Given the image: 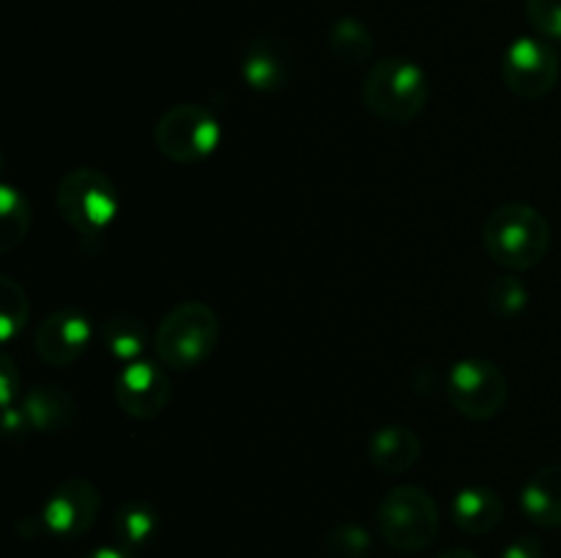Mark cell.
Listing matches in <instances>:
<instances>
[{
  "label": "cell",
  "mask_w": 561,
  "mask_h": 558,
  "mask_svg": "<svg viewBox=\"0 0 561 558\" xmlns=\"http://www.w3.org/2000/svg\"><path fill=\"white\" fill-rule=\"evenodd\" d=\"M482 244L488 257L504 271H531L551 249V224L529 202H504L488 213Z\"/></svg>",
  "instance_id": "1"
},
{
  "label": "cell",
  "mask_w": 561,
  "mask_h": 558,
  "mask_svg": "<svg viewBox=\"0 0 561 558\" xmlns=\"http://www.w3.org/2000/svg\"><path fill=\"white\" fill-rule=\"evenodd\" d=\"M431 102V80L420 63L400 55L376 60L362 82V104L389 126L420 118Z\"/></svg>",
  "instance_id": "2"
},
{
  "label": "cell",
  "mask_w": 561,
  "mask_h": 558,
  "mask_svg": "<svg viewBox=\"0 0 561 558\" xmlns=\"http://www.w3.org/2000/svg\"><path fill=\"white\" fill-rule=\"evenodd\" d=\"M219 342V317L206 301L175 304L153 332V353L164 367L186 372L201 367Z\"/></svg>",
  "instance_id": "3"
},
{
  "label": "cell",
  "mask_w": 561,
  "mask_h": 558,
  "mask_svg": "<svg viewBox=\"0 0 561 558\" xmlns=\"http://www.w3.org/2000/svg\"><path fill=\"white\" fill-rule=\"evenodd\" d=\"M381 539L398 553H422L436 542L442 518L438 503L425 487L398 485L381 498L376 509Z\"/></svg>",
  "instance_id": "4"
},
{
  "label": "cell",
  "mask_w": 561,
  "mask_h": 558,
  "mask_svg": "<svg viewBox=\"0 0 561 558\" xmlns=\"http://www.w3.org/2000/svg\"><path fill=\"white\" fill-rule=\"evenodd\" d=\"M118 189L96 167H75L58 181L55 208L80 239H99L118 217Z\"/></svg>",
  "instance_id": "5"
},
{
  "label": "cell",
  "mask_w": 561,
  "mask_h": 558,
  "mask_svg": "<svg viewBox=\"0 0 561 558\" xmlns=\"http://www.w3.org/2000/svg\"><path fill=\"white\" fill-rule=\"evenodd\" d=\"M449 405L463 419L488 421L496 419L510 397V383L502 367L482 356L455 361L447 375Z\"/></svg>",
  "instance_id": "6"
},
{
  "label": "cell",
  "mask_w": 561,
  "mask_h": 558,
  "mask_svg": "<svg viewBox=\"0 0 561 558\" xmlns=\"http://www.w3.org/2000/svg\"><path fill=\"white\" fill-rule=\"evenodd\" d=\"M222 140V126L201 104H175L153 126V142L175 164H197L211 156Z\"/></svg>",
  "instance_id": "7"
},
{
  "label": "cell",
  "mask_w": 561,
  "mask_h": 558,
  "mask_svg": "<svg viewBox=\"0 0 561 558\" xmlns=\"http://www.w3.org/2000/svg\"><path fill=\"white\" fill-rule=\"evenodd\" d=\"M561 63L557 49L535 36L515 38L502 58V80L513 96L540 102L557 88Z\"/></svg>",
  "instance_id": "8"
},
{
  "label": "cell",
  "mask_w": 561,
  "mask_h": 558,
  "mask_svg": "<svg viewBox=\"0 0 561 558\" xmlns=\"http://www.w3.org/2000/svg\"><path fill=\"white\" fill-rule=\"evenodd\" d=\"M102 512V492L85 476H69L60 481L42 507V528L55 539H80L96 523Z\"/></svg>",
  "instance_id": "9"
},
{
  "label": "cell",
  "mask_w": 561,
  "mask_h": 558,
  "mask_svg": "<svg viewBox=\"0 0 561 558\" xmlns=\"http://www.w3.org/2000/svg\"><path fill=\"white\" fill-rule=\"evenodd\" d=\"M113 394L126 416L137 421H151L168 408L173 388H170V377L162 367L137 359L131 364H124V370L118 372Z\"/></svg>",
  "instance_id": "10"
},
{
  "label": "cell",
  "mask_w": 561,
  "mask_h": 558,
  "mask_svg": "<svg viewBox=\"0 0 561 558\" xmlns=\"http://www.w3.org/2000/svg\"><path fill=\"white\" fill-rule=\"evenodd\" d=\"M294 47L274 33L252 38L241 55V77L257 93H277L288 88V82L294 80Z\"/></svg>",
  "instance_id": "11"
},
{
  "label": "cell",
  "mask_w": 561,
  "mask_h": 558,
  "mask_svg": "<svg viewBox=\"0 0 561 558\" xmlns=\"http://www.w3.org/2000/svg\"><path fill=\"white\" fill-rule=\"evenodd\" d=\"M91 345V317L80 310H58L38 326L33 348L49 367H69L82 359Z\"/></svg>",
  "instance_id": "12"
},
{
  "label": "cell",
  "mask_w": 561,
  "mask_h": 558,
  "mask_svg": "<svg viewBox=\"0 0 561 558\" xmlns=\"http://www.w3.org/2000/svg\"><path fill=\"white\" fill-rule=\"evenodd\" d=\"M75 416V397L66 388L55 386V383H44V386L31 388L25 394V399H22V419L36 432L55 435V432L69 430Z\"/></svg>",
  "instance_id": "13"
},
{
  "label": "cell",
  "mask_w": 561,
  "mask_h": 558,
  "mask_svg": "<svg viewBox=\"0 0 561 558\" xmlns=\"http://www.w3.org/2000/svg\"><path fill=\"white\" fill-rule=\"evenodd\" d=\"M370 463L381 474L400 476L416 465L422 454V441L411 427L405 425H383L370 438Z\"/></svg>",
  "instance_id": "14"
},
{
  "label": "cell",
  "mask_w": 561,
  "mask_h": 558,
  "mask_svg": "<svg viewBox=\"0 0 561 558\" xmlns=\"http://www.w3.org/2000/svg\"><path fill=\"white\" fill-rule=\"evenodd\" d=\"M453 520L469 536L491 534L504 520L502 496L488 485L463 487L453 498Z\"/></svg>",
  "instance_id": "15"
},
{
  "label": "cell",
  "mask_w": 561,
  "mask_h": 558,
  "mask_svg": "<svg viewBox=\"0 0 561 558\" xmlns=\"http://www.w3.org/2000/svg\"><path fill=\"white\" fill-rule=\"evenodd\" d=\"M520 509L540 528H561V463L546 465L526 479Z\"/></svg>",
  "instance_id": "16"
},
{
  "label": "cell",
  "mask_w": 561,
  "mask_h": 558,
  "mask_svg": "<svg viewBox=\"0 0 561 558\" xmlns=\"http://www.w3.org/2000/svg\"><path fill=\"white\" fill-rule=\"evenodd\" d=\"M159 531V512L148 501H126L121 503L113 518V536L118 547L126 550H140L157 539Z\"/></svg>",
  "instance_id": "17"
},
{
  "label": "cell",
  "mask_w": 561,
  "mask_h": 558,
  "mask_svg": "<svg viewBox=\"0 0 561 558\" xmlns=\"http://www.w3.org/2000/svg\"><path fill=\"white\" fill-rule=\"evenodd\" d=\"M327 47L340 63L362 66L373 58L376 38H373V31L362 20H356V16H340V20H334L329 25Z\"/></svg>",
  "instance_id": "18"
},
{
  "label": "cell",
  "mask_w": 561,
  "mask_h": 558,
  "mask_svg": "<svg viewBox=\"0 0 561 558\" xmlns=\"http://www.w3.org/2000/svg\"><path fill=\"white\" fill-rule=\"evenodd\" d=\"M102 342L110 356H115L124 364H131L142 356L148 345V326L142 317L131 315V312H118V315L107 317L102 326Z\"/></svg>",
  "instance_id": "19"
},
{
  "label": "cell",
  "mask_w": 561,
  "mask_h": 558,
  "mask_svg": "<svg viewBox=\"0 0 561 558\" xmlns=\"http://www.w3.org/2000/svg\"><path fill=\"white\" fill-rule=\"evenodd\" d=\"M31 202L11 184L0 186V252H11L25 241L31 230Z\"/></svg>",
  "instance_id": "20"
},
{
  "label": "cell",
  "mask_w": 561,
  "mask_h": 558,
  "mask_svg": "<svg viewBox=\"0 0 561 558\" xmlns=\"http://www.w3.org/2000/svg\"><path fill=\"white\" fill-rule=\"evenodd\" d=\"M485 306L499 321L518 317L529 306V288L515 274H502L485 288Z\"/></svg>",
  "instance_id": "21"
},
{
  "label": "cell",
  "mask_w": 561,
  "mask_h": 558,
  "mask_svg": "<svg viewBox=\"0 0 561 558\" xmlns=\"http://www.w3.org/2000/svg\"><path fill=\"white\" fill-rule=\"evenodd\" d=\"M27 293L22 284H16L9 274L0 277V337L11 342L27 323Z\"/></svg>",
  "instance_id": "22"
},
{
  "label": "cell",
  "mask_w": 561,
  "mask_h": 558,
  "mask_svg": "<svg viewBox=\"0 0 561 558\" xmlns=\"http://www.w3.org/2000/svg\"><path fill=\"white\" fill-rule=\"evenodd\" d=\"M370 534L356 523H337L327 534V556L329 558H367L370 553Z\"/></svg>",
  "instance_id": "23"
},
{
  "label": "cell",
  "mask_w": 561,
  "mask_h": 558,
  "mask_svg": "<svg viewBox=\"0 0 561 558\" xmlns=\"http://www.w3.org/2000/svg\"><path fill=\"white\" fill-rule=\"evenodd\" d=\"M526 16L542 38L561 42V0H526Z\"/></svg>",
  "instance_id": "24"
},
{
  "label": "cell",
  "mask_w": 561,
  "mask_h": 558,
  "mask_svg": "<svg viewBox=\"0 0 561 558\" xmlns=\"http://www.w3.org/2000/svg\"><path fill=\"white\" fill-rule=\"evenodd\" d=\"M502 558H546V547H542V542L537 536L526 534L510 542L502 550Z\"/></svg>",
  "instance_id": "25"
},
{
  "label": "cell",
  "mask_w": 561,
  "mask_h": 558,
  "mask_svg": "<svg viewBox=\"0 0 561 558\" xmlns=\"http://www.w3.org/2000/svg\"><path fill=\"white\" fill-rule=\"evenodd\" d=\"M16 370L14 361H11L9 353L0 356V397H3V408H11L14 403V392H16Z\"/></svg>",
  "instance_id": "26"
},
{
  "label": "cell",
  "mask_w": 561,
  "mask_h": 558,
  "mask_svg": "<svg viewBox=\"0 0 561 558\" xmlns=\"http://www.w3.org/2000/svg\"><path fill=\"white\" fill-rule=\"evenodd\" d=\"M82 558H137V556L131 550H126V547H96V550L85 553Z\"/></svg>",
  "instance_id": "27"
},
{
  "label": "cell",
  "mask_w": 561,
  "mask_h": 558,
  "mask_svg": "<svg viewBox=\"0 0 561 558\" xmlns=\"http://www.w3.org/2000/svg\"><path fill=\"white\" fill-rule=\"evenodd\" d=\"M436 558H480L474 550H469V547H449V550L438 553Z\"/></svg>",
  "instance_id": "28"
}]
</instances>
